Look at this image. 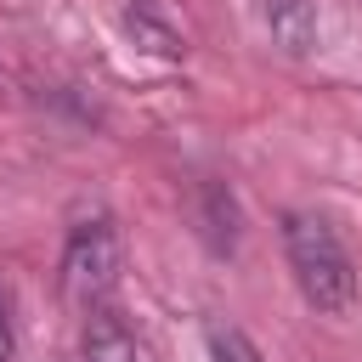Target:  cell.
Masks as SVG:
<instances>
[{
	"label": "cell",
	"mask_w": 362,
	"mask_h": 362,
	"mask_svg": "<svg viewBox=\"0 0 362 362\" xmlns=\"http://www.w3.org/2000/svg\"><path fill=\"white\" fill-rule=\"evenodd\" d=\"M283 249H288V266H294L305 305H317L322 317H339L356 305V266L322 215H311V209L283 215Z\"/></svg>",
	"instance_id": "obj_1"
},
{
	"label": "cell",
	"mask_w": 362,
	"mask_h": 362,
	"mask_svg": "<svg viewBox=\"0 0 362 362\" xmlns=\"http://www.w3.org/2000/svg\"><path fill=\"white\" fill-rule=\"evenodd\" d=\"M119 283V232L113 221H79L68 232V249H62V294L68 305H79L85 317L90 311H107V294Z\"/></svg>",
	"instance_id": "obj_2"
},
{
	"label": "cell",
	"mask_w": 362,
	"mask_h": 362,
	"mask_svg": "<svg viewBox=\"0 0 362 362\" xmlns=\"http://www.w3.org/2000/svg\"><path fill=\"white\" fill-rule=\"evenodd\" d=\"M266 28L288 57H300L317 45V6L311 0H266Z\"/></svg>",
	"instance_id": "obj_3"
},
{
	"label": "cell",
	"mask_w": 362,
	"mask_h": 362,
	"mask_svg": "<svg viewBox=\"0 0 362 362\" xmlns=\"http://www.w3.org/2000/svg\"><path fill=\"white\" fill-rule=\"evenodd\" d=\"M85 362H136V339L124 334V322L113 311L85 317Z\"/></svg>",
	"instance_id": "obj_4"
},
{
	"label": "cell",
	"mask_w": 362,
	"mask_h": 362,
	"mask_svg": "<svg viewBox=\"0 0 362 362\" xmlns=\"http://www.w3.org/2000/svg\"><path fill=\"white\" fill-rule=\"evenodd\" d=\"M209 351H215V362H260V351L238 328H221V322L209 328Z\"/></svg>",
	"instance_id": "obj_5"
},
{
	"label": "cell",
	"mask_w": 362,
	"mask_h": 362,
	"mask_svg": "<svg viewBox=\"0 0 362 362\" xmlns=\"http://www.w3.org/2000/svg\"><path fill=\"white\" fill-rule=\"evenodd\" d=\"M11 345H17V334H11V300L0 288V362H11Z\"/></svg>",
	"instance_id": "obj_6"
}]
</instances>
